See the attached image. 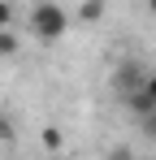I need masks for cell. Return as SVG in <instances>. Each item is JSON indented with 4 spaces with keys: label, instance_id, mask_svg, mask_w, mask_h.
<instances>
[{
    "label": "cell",
    "instance_id": "1",
    "mask_svg": "<svg viewBox=\"0 0 156 160\" xmlns=\"http://www.w3.org/2000/svg\"><path fill=\"white\" fill-rule=\"evenodd\" d=\"M30 30H35L39 39H61V35L70 30V13H65L61 4H52V0H39V4L30 9Z\"/></svg>",
    "mask_w": 156,
    "mask_h": 160
},
{
    "label": "cell",
    "instance_id": "2",
    "mask_svg": "<svg viewBox=\"0 0 156 160\" xmlns=\"http://www.w3.org/2000/svg\"><path fill=\"white\" fill-rule=\"evenodd\" d=\"M139 82H143V74H139V65H126V69L117 74V91H122V95H130V91H134Z\"/></svg>",
    "mask_w": 156,
    "mask_h": 160
},
{
    "label": "cell",
    "instance_id": "3",
    "mask_svg": "<svg viewBox=\"0 0 156 160\" xmlns=\"http://www.w3.org/2000/svg\"><path fill=\"white\" fill-rule=\"evenodd\" d=\"M100 18H104V0H87L78 9V22H100Z\"/></svg>",
    "mask_w": 156,
    "mask_h": 160
},
{
    "label": "cell",
    "instance_id": "4",
    "mask_svg": "<svg viewBox=\"0 0 156 160\" xmlns=\"http://www.w3.org/2000/svg\"><path fill=\"white\" fill-rule=\"evenodd\" d=\"M13 52H18V39L9 30H0V56H13Z\"/></svg>",
    "mask_w": 156,
    "mask_h": 160
},
{
    "label": "cell",
    "instance_id": "5",
    "mask_svg": "<svg viewBox=\"0 0 156 160\" xmlns=\"http://www.w3.org/2000/svg\"><path fill=\"white\" fill-rule=\"evenodd\" d=\"M139 91H143V95H148V100L156 104V74H148V78L139 82Z\"/></svg>",
    "mask_w": 156,
    "mask_h": 160
},
{
    "label": "cell",
    "instance_id": "6",
    "mask_svg": "<svg viewBox=\"0 0 156 160\" xmlns=\"http://www.w3.org/2000/svg\"><path fill=\"white\" fill-rule=\"evenodd\" d=\"M13 26V9H9V0H0V30Z\"/></svg>",
    "mask_w": 156,
    "mask_h": 160
},
{
    "label": "cell",
    "instance_id": "7",
    "mask_svg": "<svg viewBox=\"0 0 156 160\" xmlns=\"http://www.w3.org/2000/svg\"><path fill=\"white\" fill-rule=\"evenodd\" d=\"M9 138H13V121L0 112V143H9Z\"/></svg>",
    "mask_w": 156,
    "mask_h": 160
},
{
    "label": "cell",
    "instance_id": "8",
    "mask_svg": "<svg viewBox=\"0 0 156 160\" xmlns=\"http://www.w3.org/2000/svg\"><path fill=\"white\" fill-rule=\"evenodd\" d=\"M44 143H48V147H61V130L48 126V130H44Z\"/></svg>",
    "mask_w": 156,
    "mask_h": 160
},
{
    "label": "cell",
    "instance_id": "9",
    "mask_svg": "<svg viewBox=\"0 0 156 160\" xmlns=\"http://www.w3.org/2000/svg\"><path fill=\"white\" fill-rule=\"evenodd\" d=\"M108 160H134V152H130V147H113V152H108Z\"/></svg>",
    "mask_w": 156,
    "mask_h": 160
},
{
    "label": "cell",
    "instance_id": "10",
    "mask_svg": "<svg viewBox=\"0 0 156 160\" xmlns=\"http://www.w3.org/2000/svg\"><path fill=\"white\" fill-rule=\"evenodd\" d=\"M148 9H152V13H156V0H148Z\"/></svg>",
    "mask_w": 156,
    "mask_h": 160
}]
</instances>
